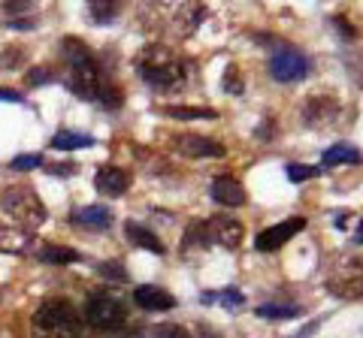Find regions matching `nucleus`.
Here are the masks:
<instances>
[{"label": "nucleus", "mask_w": 363, "mask_h": 338, "mask_svg": "<svg viewBox=\"0 0 363 338\" xmlns=\"http://www.w3.org/2000/svg\"><path fill=\"white\" fill-rule=\"evenodd\" d=\"M61 58H64V85L70 88L76 97L82 100H100L106 91L104 82V70L82 40L76 37H64L61 40Z\"/></svg>", "instance_id": "f257e3e1"}, {"label": "nucleus", "mask_w": 363, "mask_h": 338, "mask_svg": "<svg viewBox=\"0 0 363 338\" xmlns=\"http://www.w3.org/2000/svg\"><path fill=\"white\" fill-rule=\"evenodd\" d=\"M136 73L155 91H179L185 85V64L167 46H145L136 54Z\"/></svg>", "instance_id": "f03ea898"}, {"label": "nucleus", "mask_w": 363, "mask_h": 338, "mask_svg": "<svg viewBox=\"0 0 363 338\" xmlns=\"http://www.w3.org/2000/svg\"><path fill=\"white\" fill-rule=\"evenodd\" d=\"M33 335L37 338H79L82 332V314L67 299H43L37 314H33Z\"/></svg>", "instance_id": "7ed1b4c3"}, {"label": "nucleus", "mask_w": 363, "mask_h": 338, "mask_svg": "<svg viewBox=\"0 0 363 338\" xmlns=\"http://www.w3.org/2000/svg\"><path fill=\"white\" fill-rule=\"evenodd\" d=\"M0 209H4L6 218H13L18 227H25L28 233L37 230L40 223L49 218V215H45L43 199L33 194V187H28V185H13V187H6L4 194H0Z\"/></svg>", "instance_id": "20e7f679"}, {"label": "nucleus", "mask_w": 363, "mask_h": 338, "mask_svg": "<svg viewBox=\"0 0 363 338\" xmlns=\"http://www.w3.org/2000/svg\"><path fill=\"white\" fill-rule=\"evenodd\" d=\"M82 317H85L91 326H94V330L112 332V330H118V326H124V320H128V311H124L121 299L116 296V293H109V290H94V293H91V296L85 299Z\"/></svg>", "instance_id": "39448f33"}, {"label": "nucleus", "mask_w": 363, "mask_h": 338, "mask_svg": "<svg viewBox=\"0 0 363 338\" xmlns=\"http://www.w3.org/2000/svg\"><path fill=\"white\" fill-rule=\"evenodd\" d=\"M327 290L342 299H360L363 296V260H351L345 266H339L327 278Z\"/></svg>", "instance_id": "423d86ee"}, {"label": "nucleus", "mask_w": 363, "mask_h": 338, "mask_svg": "<svg viewBox=\"0 0 363 338\" xmlns=\"http://www.w3.org/2000/svg\"><path fill=\"white\" fill-rule=\"evenodd\" d=\"M306 70H309V64L297 49H276L269 58V73L276 82H297L306 76Z\"/></svg>", "instance_id": "0eeeda50"}, {"label": "nucleus", "mask_w": 363, "mask_h": 338, "mask_svg": "<svg viewBox=\"0 0 363 338\" xmlns=\"http://www.w3.org/2000/svg\"><path fill=\"white\" fill-rule=\"evenodd\" d=\"M169 142H173V148L182 157H197V161L200 157H224V145L206 136H197V133H176Z\"/></svg>", "instance_id": "6e6552de"}, {"label": "nucleus", "mask_w": 363, "mask_h": 338, "mask_svg": "<svg viewBox=\"0 0 363 338\" xmlns=\"http://www.w3.org/2000/svg\"><path fill=\"white\" fill-rule=\"evenodd\" d=\"M300 230H306V218H288V221L276 223V227H267L257 235L255 245H257V251H279V247L285 242H291Z\"/></svg>", "instance_id": "1a4fd4ad"}, {"label": "nucleus", "mask_w": 363, "mask_h": 338, "mask_svg": "<svg viewBox=\"0 0 363 338\" xmlns=\"http://www.w3.org/2000/svg\"><path fill=\"white\" fill-rule=\"evenodd\" d=\"M206 239L236 251V247L242 245V223L233 221V218H209L206 221Z\"/></svg>", "instance_id": "9d476101"}, {"label": "nucleus", "mask_w": 363, "mask_h": 338, "mask_svg": "<svg viewBox=\"0 0 363 338\" xmlns=\"http://www.w3.org/2000/svg\"><path fill=\"white\" fill-rule=\"evenodd\" d=\"M339 115V103L333 97H324V94H315L309 97V103L303 106V118L309 127H327V124H333Z\"/></svg>", "instance_id": "9b49d317"}, {"label": "nucleus", "mask_w": 363, "mask_h": 338, "mask_svg": "<svg viewBox=\"0 0 363 338\" xmlns=\"http://www.w3.org/2000/svg\"><path fill=\"white\" fill-rule=\"evenodd\" d=\"M94 187L104 197H124L130 187V175L124 173L121 166H104V169H97V175H94Z\"/></svg>", "instance_id": "f8f14e48"}, {"label": "nucleus", "mask_w": 363, "mask_h": 338, "mask_svg": "<svg viewBox=\"0 0 363 338\" xmlns=\"http://www.w3.org/2000/svg\"><path fill=\"white\" fill-rule=\"evenodd\" d=\"M133 302L143 311H169V308H176V299L169 296L164 287H155V284L133 287Z\"/></svg>", "instance_id": "ddd939ff"}, {"label": "nucleus", "mask_w": 363, "mask_h": 338, "mask_svg": "<svg viewBox=\"0 0 363 338\" xmlns=\"http://www.w3.org/2000/svg\"><path fill=\"white\" fill-rule=\"evenodd\" d=\"M212 199L218 202V206L240 209V206H245V187L230 175H218L212 182Z\"/></svg>", "instance_id": "4468645a"}, {"label": "nucleus", "mask_w": 363, "mask_h": 338, "mask_svg": "<svg viewBox=\"0 0 363 338\" xmlns=\"http://www.w3.org/2000/svg\"><path fill=\"white\" fill-rule=\"evenodd\" d=\"M203 18H206V6L200 4V0H185L176 16V33H182V37H191L200 25Z\"/></svg>", "instance_id": "2eb2a0df"}, {"label": "nucleus", "mask_w": 363, "mask_h": 338, "mask_svg": "<svg viewBox=\"0 0 363 338\" xmlns=\"http://www.w3.org/2000/svg\"><path fill=\"white\" fill-rule=\"evenodd\" d=\"M73 223L85 230H109L112 227V211L106 206H85L73 211Z\"/></svg>", "instance_id": "dca6fc26"}, {"label": "nucleus", "mask_w": 363, "mask_h": 338, "mask_svg": "<svg viewBox=\"0 0 363 338\" xmlns=\"http://www.w3.org/2000/svg\"><path fill=\"white\" fill-rule=\"evenodd\" d=\"M30 233L18 227H0V254H28L30 251Z\"/></svg>", "instance_id": "f3484780"}, {"label": "nucleus", "mask_w": 363, "mask_h": 338, "mask_svg": "<svg viewBox=\"0 0 363 338\" xmlns=\"http://www.w3.org/2000/svg\"><path fill=\"white\" fill-rule=\"evenodd\" d=\"M124 235H128L130 245H136V247H145V251H152V254H164L161 239H157L149 227H143V223L128 221V223H124Z\"/></svg>", "instance_id": "a211bd4d"}, {"label": "nucleus", "mask_w": 363, "mask_h": 338, "mask_svg": "<svg viewBox=\"0 0 363 338\" xmlns=\"http://www.w3.org/2000/svg\"><path fill=\"white\" fill-rule=\"evenodd\" d=\"M37 260L49 263V266H67V263H76L79 260V251L67 245H55V242H45L40 251H37Z\"/></svg>", "instance_id": "6ab92c4d"}, {"label": "nucleus", "mask_w": 363, "mask_h": 338, "mask_svg": "<svg viewBox=\"0 0 363 338\" xmlns=\"http://www.w3.org/2000/svg\"><path fill=\"white\" fill-rule=\"evenodd\" d=\"M121 13V0H88V16L94 25H109Z\"/></svg>", "instance_id": "aec40b11"}, {"label": "nucleus", "mask_w": 363, "mask_h": 338, "mask_svg": "<svg viewBox=\"0 0 363 338\" xmlns=\"http://www.w3.org/2000/svg\"><path fill=\"white\" fill-rule=\"evenodd\" d=\"M94 139L85 136V133H73V130H58L52 136V148L58 151H76V148H91Z\"/></svg>", "instance_id": "412c9836"}, {"label": "nucleus", "mask_w": 363, "mask_h": 338, "mask_svg": "<svg viewBox=\"0 0 363 338\" xmlns=\"http://www.w3.org/2000/svg\"><path fill=\"white\" fill-rule=\"evenodd\" d=\"M351 161H360V151L354 148V145H348V142L333 145V148H327L324 157H321V163H324L327 169L339 166V163H351Z\"/></svg>", "instance_id": "4be33fe9"}, {"label": "nucleus", "mask_w": 363, "mask_h": 338, "mask_svg": "<svg viewBox=\"0 0 363 338\" xmlns=\"http://www.w3.org/2000/svg\"><path fill=\"white\" fill-rule=\"evenodd\" d=\"M164 115L188 121V118H218V112H215V109H203V106L200 109H194V106H167Z\"/></svg>", "instance_id": "5701e85b"}, {"label": "nucleus", "mask_w": 363, "mask_h": 338, "mask_svg": "<svg viewBox=\"0 0 363 338\" xmlns=\"http://www.w3.org/2000/svg\"><path fill=\"white\" fill-rule=\"evenodd\" d=\"M260 317H267V320H291V317H297L300 308L297 305H260L257 308Z\"/></svg>", "instance_id": "b1692460"}, {"label": "nucleus", "mask_w": 363, "mask_h": 338, "mask_svg": "<svg viewBox=\"0 0 363 338\" xmlns=\"http://www.w3.org/2000/svg\"><path fill=\"white\" fill-rule=\"evenodd\" d=\"M97 272L104 275L106 281H116V284H128V269H124L118 260H109V263H100Z\"/></svg>", "instance_id": "393cba45"}, {"label": "nucleus", "mask_w": 363, "mask_h": 338, "mask_svg": "<svg viewBox=\"0 0 363 338\" xmlns=\"http://www.w3.org/2000/svg\"><path fill=\"white\" fill-rule=\"evenodd\" d=\"M152 338H191V332L179 323H161L152 330Z\"/></svg>", "instance_id": "a878e982"}, {"label": "nucleus", "mask_w": 363, "mask_h": 338, "mask_svg": "<svg viewBox=\"0 0 363 338\" xmlns=\"http://www.w3.org/2000/svg\"><path fill=\"white\" fill-rule=\"evenodd\" d=\"M33 9V0H4V13L13 18H28Z\"/></svg>", "instance_id": "bb28decb"}, {"label": "nucleus", "mask_w": 363, "mask_h": 338, "mask_svg": "<svg viewBox=\"0 0 363 338\" xmlns=\"http://www.w3.org/2000/svg\"><path fill=\"white\" fill-rule=\"evenodd\" d=\"M221 85H224L227 94H242V76H240V70H236V66H227Z\"/></svg>", "instance_id": "cd10ccee"}, {"label": "nucleus", "mask_w": 363, "mask_h": 338, "mask_svg": "<svg viewBox=\"0 0 363 338\" xmlns=\"http://www.w3.org/2000/svg\"><path fill=\"white\" fill-rule=\"evenodd\" d=\"M37 166H43L40 154H21L16 161H9V169H16V173H28V169H37Z\"/></svg>", "instance_id": "c85d7f7f"}, {"label": "nucleus", "mask_w": 363, "mask_h": 338, "mask_svg": "<svg viewBox=\"0 0 363 338\" xmlns=\"http://www.w3.org/2000/svg\"><path fill=\"white\" fill-rule=\"evenodd\" d=\"M321 169H315V166H303V163H291L288 166V178L291 182H309V178H315Z\"/></svg>", "instance_id": "c756f323"}, {"label": "nucleus", "mask_w": 363, "mask_h": 338, "mask_svg": "<svg viewBox=\"0 0 363 338\" xmlns=\"http://www.w3.org/2000/svg\"><path fill=\"white\" fill-rule=\"evenodd\" d=\"M45 82H52V76H49V70L45 66H40V70H30V76H28V85L33 88V85H45Z\"/></svg>", "instance_id": "7c9ffc66"}, {"label": "nucleus", "mask_w": 363, "mask_h": 338, "mask_svg": "<svg viewBox=\"0 0 363 338\" xmlns=\"http://www.w3.org/2000/svg\"><path fill=\"white\" fill-rule=\"evenodd\" d=\"M221 302L224 305H242V293H236V290H227V293H221Z\"/></svg>", "instance_id": "2f4dec72"}, {"label": "nucleus", "mask_w": 363, "mask_h": 338, "mask_svg": "<svg viewBox=\"0 0 363 338\" xmlns=\"http://www.w3.org/2000/svg\"><path fill=\"white\" fill-rule=\"evenodd\" d=\"M6 28H16V30H30V28H37L33 25V18L28 16V18H9V25Z\"/></svg>", "instance_id": "473e14b6"}, {"label": "nucleus", "mask_w": 363, "mask_h": 338, "mask_svg": "<svg viewBox=\"0 0 363 338\" xmlns=\"http://www.w3.org/2000/svg\"><path fill=\"white\" fill-rule=\"evenodd\" d=\"M333 25H336V30L342 33V37H354V28H351L342 16H336V18H333Z\"/></svg>", "instance_id": "72a5a7b5"}, {"label": "nucleus", "mask_w": 363, "mask_h": 338, "mask_svg": "<svg viewBox=\"0 0 363 338\" xmlns=\"http://www.w3.org/2000/svg\"><path fill=\"white\" fill-rule=\"evenodd\" d=\"M49 173H52V175H61V173H64V175H73V166H52Z\"/></svg>", "instance_id": "f704fd0d"}]
</instances>
